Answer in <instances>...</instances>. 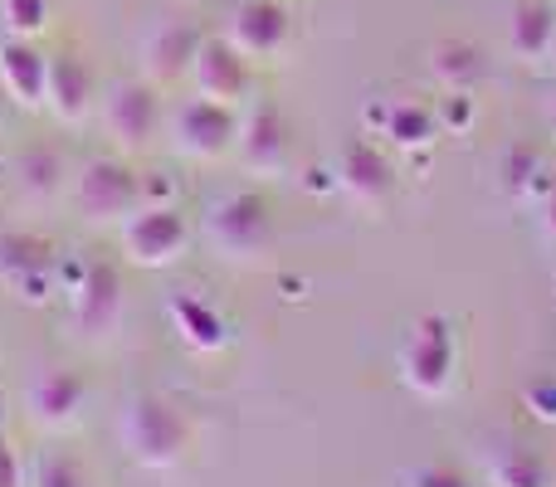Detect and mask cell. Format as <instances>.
Segmentation results:
<instances>
[{"label": "cell", "mask_w": 556, "mask_h": 487, "mask_svg": "<svg viewBox=\"0 0 556 487\" xmlns=\"http://www.w3.org/2000/svg\"><path fill=\"white\" fill-rule=\"evenodd\" d=\"M186 220L176 205H137L123 220V248L132 264L142 268H166L186 254Z\"/></svg>", "instance_id": "obj_5"}, {"label": "cell", "mask_w": 556, "mask_h": 487, "mask_svg": "<svg viewBox=\"0 0 556 487\" xmlns=\"http://www.w3.org/2000/svg\"><path fill=\"white\" fill-rule=\"evenodd\" d=\"M172 322L191 351H220L225 346V317L211 303H201V297H191V293L172 297Z\"/></svg>", "instance_id": "obj_22"}, {"label": "cell", "mask_w": 556, "mask_h": 487, "mask_svg": "<svg viewBox=\"0 0 556 487\" xmlns=\"http://www.w3.org/2000/svg\"><path fill=\"white\" fill-rule=\"evenodd\" d=\"M240 152H244V166L260 176H278L288 162V132H283V117L278 107H254L250 123L240 127Z\"/></svg>", "instance_id": "obj_15"}, {"label": "cell", "mask_w": 556, "mask_h": 487, "mask_svg": "<svg viewBox=\"0 0 556 487\" xmlns=\"http://www.w3.org/2000/svg\"><path fill=\"white\" fill-rule=\"evenodd\" d=\"M0 487H25V473H20V459L5 439H0Z\"/></svg>", "instance_id": "obj_29"}, {"label": "cell", "mask_w": 556, "mask_h": 487, "mask_svg": "<svg viewBox=\"0 0 556 487\" xmlns=\"http://www.w3.org/2000/svg\"><path fill=\"white\" fill-rule=\"evenodd\" d=\"M401 375L410 390L420 395H444L454 381V332L450 317H420L401 346Z\"/></svg>", "instance_id": "obj_3"}, {"label": "cell", "mask_w": 556, "mask_h": 487, "mask_svg": "<svg viewBox=\"0 0 556 487\" xmlns=\"http://www.w3.org/2000/svg\"><path fill=\"white\" fill-rule=\"evenodd\" d=\"M117 434H123V449L132 463H142V469L162 473V469H176L186 453V444H191V424H186V414L176 410L172 400H162V395H132L123 410V420H117Z\"/></svg>", "instance_id": "obj_1"}, {"label": "cell", "mask_w": 556, "mask_h": 487, "mask_svg": "<svg viewBox=\"0 0 556 487\" xmlns=\"http://www.w3.org/2000/svg\"><path fill=\"white\" fill-rule=\"evenodd\" d=\"M0 93H5V88H0Z\"/></svg>", "instance_id": "obj_32"}, {"label": "cell", "mask_w": 556, "mask_h": 487, "mask_svg": "<svg viewBox=\"0 0 556 487\" xmlns=\"http://www.w3.org/2000/svg\"><path fill=\"white\" fill-rule=\"evenodd\" d=\"M288 39H293V20L283 0H240L225 20V44L240 49L244 59H278Z\"/></svg>", "instance_id": "obj_6"}, {"label": "cell", "mask_w": 556, "mask_h": 487, "mask_svg": "<svg viewBox=\"0 0 556 487\" xmlns=\"http://www.w3.org/2000/svg\"><path fill=\"white\" fill-rule=\"evenodd\" d=\"M78 205L93 225L127 220L142 205V181L123 162H88L84 176H78Z\"/></svg>", "instance_id": "obj_7"}, {"label": "cell", "mask_w": 556, "mask_h": 487, "mask_svg": "<svg viewBox=\"0 0 556 487\" xmlns=\"http://www.w3.org/2000/svg\"><path fill=\"white\" fill-rule=\"evenodd\" d=\"M542 230H547V240H556V191L547 195V205H542Z\"/></svg>", "instance_id": "obj_30"}, {"label": "cell", "mask_w": 556, "mask_h": 487, "mask_svg": "<svg viewBox=\"0 0 556 487\" xmlns=\"http://www.w3.org/2000/svg\"><path fill=\"white\" fill-rule=\"evenodd\" d=\"M123 322V273L113 264H93L74 293L78 336H113Z\"/></svg>", "instance_id": "obj_10"}, {"label": "cell", "mask_w": 556, "mask_h": 487, "mask_svg": "<svg viewBox=\"0 0 556 487\" xmlns=\"http://www.w3.org/2000/svg\"><path fill=\"white\" fill-rule=\"evenodd\" d=\"M556 49V15L542 0H518L508 10V54L518 64H547Z\"/></svg>", "instance_id": "obj_13"}, {"label": "cell", "mask_w": 556, "mask_h": 487, "mask_svg": "<svg viewBox=\"0 0 556 487\" xmlns=\"http://www.w3.org/2000/svg\"><path fill=\"white\" fill-rule=\"evenodd\" d=\"M45 84H49V54H39L29 39L10 35L0 44V88H5L15 103L39 107L45 103Z\"/></svg>", "instance_id": "obj_12"}, {"label": "cell", "mask_w": 556, "mask_h": 487, "mask_svg": "<svg viewBox=\"0 0 556 487\" xmlns=\"http://www.w3.org/2000/svg\"><path fill=\"white\" fill-rule=\"evenodd\" d=\"M483 478H489V487H556L547 463L532 449H518V444L483 449Z\"/></svg>", "instance_id": "obj_20"}, {"label": "cell", "mask_w": 556, "mask_h": 487, "mask_svg": "<svg viewBox=\"0 0 556 487\" xmlns=\"http://www.w3.org/2000/svg\"><path fill=\"white\" fill-rule=\"evenodd\" d=\"M522 405H528L532 414H538L542 424H556V381H538L522 390Z\"/></svg>", "instance_id": "obj_27"}, {"label": "cell", "mask_w": 556, "mask_h": 487, "mask_svg": "<svg viewBox=\"0 0 556 487\" xmlns=\"http://www.w3.org/2000/svg\"><path fill=\"white\" fill-rule=\"evenodd\" d=\"M0 15L15 39H35L49 25V0H0Z\"/></svg>", "instance_id": "obj_23"}, {"label": "cell", "mask_w": 556, "mask_h": 487, "mask_svg": "<svg viewBox=\"0 0 556 487\" xmlns=\"http://www.w3.org/2000/svg\"><path fill=\"white\" fill-rule=\"evenodd\" d=\"M172 137H176V152L195 156V162H215V156H225L240 142V123H235V107L211 103V98L195 93L186 103H176Z\"/></svg>", "instance_id": "obj_4"}, {"label": "cell", "mask_w": 556, "mask_h": 487, "mask_svg": "<svg viewBox=\"0 0 556 487\" xmlns=\"http://www.w3.org/2000/svg\"><path fill=\"white\" fill-rule=\"evenodd\" d=\"M371 117L381 123V132L391 137L395 146H430L434 137H440V117H434V107L420 103V98H386Z\"/></svg>", "instance_id": "obj_18"}, {"label": "cell", "mask_w": 556, "mask_h": 487, "mask_svg": "<svg viewBox=\"0 0 556 487\" xmlns=\"http://www.w3.org/2000/svg\"><path fill=\"white\" fill-rule=\"evenodd\" d=\"M103 123L123 146H147L162 127V103L152 84H113L103 98Z\"/></svg>", "instance_id": "obj_8"}, {"label": "cell", "mask_w": 556, "mask_h": 487, "mask_svg": "<svg viewBox=\"0 0 556 487\" xmlns=\"http://www.w3.org/2000/svg\"><path fill=\"white\" fill-rule=\"evenodd\" d=\"M45 103L54 107V117H64V123H84L88 107H93V74H88L84 59H74V54L49 59Z\"/></svg>", "instance_id": "obj_14"}, {"label": "cell", "mask_w": 556, "mask_h": 487, "mask_svg": "<svg viewBox=\"0 0 556 487\" xmlns=\"http://www.w3.org/2000/svg\"><path fill=\"white\" fill-rule=\"evenodd\" d=\"M552 123H556V98H552Z\"/></svg>", "instance_id": "obj_31"}, {"label": "cell", "mask_w": 556, "mask_h": 487, "mask_svg": "<svg viewBox=\"0 0 556 487\" xmlns=\"http://www.w3.org/2000/svg\"><path fill=\"white\" fill-rule=\"evenodd\" d=\"M195 49H201V35H195L191 20H162L152 29V39H147V68L162 84L166 78H181V74H191Z\"/></svg>", "instance_id": "obj_17"}, {"label": "cell", "mask_w": 556, "mask_h": 487, "mask_svg": "<svg viewBox=\"0 0 556 487\" xmlns=\"http://www.w3.org/2000/svg\"><path fill=\"white\" fill-rule=\"evenodd\" d=\"M337 185H342L356 205H381L386 195H391V166H386V156L376 152V146L356 142L352 152L342 156V176H337Z\"/></svg>", "instance_id": "obj_19"}, {"label": "cell", "mask_w": 556, "mask_h": 487, "mask_svg": "<svg viewBox=\"0 0 556 487\" xmlns=\"http://www.w3.org/2000/svg\"><path fill=\"white\" fill-rule=\"evenodd\" d=\"M405 487H469V478L450 463H425V469L405 473Z\"/></svg>", "instance_id": "obj_26"}, {"label": "cell", "mask_w": 556, "mask_h": 487, "mask_svg": "<svg viewBox=\"0 0 556 487\" xmlns=\"http://www.w3.org/2000/svg\"><path fill=\"white\" fill-rule=\"evenodd\" d=\"M0 278L25 303H45L49 283H54V254H49V244L29 240V234H0Z\"/></svg>", "instance_id": "obj_11"}, {"label": "cell", "mask_w": 556, "mask_h": 487, "mask_svg": "<svg viewBox=\"0 0 556 487\" xmlns=\"http://www.w3.org/2000/svg\"><path fill=\"white\" fill-rule=\"evenodd\" d=\"M430 74L444 93H473V84L489 74V64H483V54L473 44H464V39H444V44L430 49Z\"/></svg>", "instance_id": "obj_21"}, {"label": "cell", "mask_w": 556, "mask_h": 487, "mask_svg": "<svg viewBox=\"0 0 556 487\" xmlns=\"http://www.w3.org/2000/svg\"><path fill=\"white\" fill-rule=\"evenodd\" d=\"M20 181H25L35 195L54 191V181H59V156H54V152H29L25 162H20Z\"/></svg>", "instance_id": "obj_25"}, {"label": "cell", "mask_w": 556, "mask_h": 487, "mask_svg": "<svg viewBox=\"0 0 556 487\" xmlns=\"http://www.w3.org/2000/svg\"><path fill=\"white\" fill-rule=\"evenodd\" d=\"M84 400H88V385L78 381L74 371H45V375H35V385H29V410H35V420L54 424V430L74 424L78 410H84Z\"/></svg>", "instance_id": "obj_16"}, {"label": "cell", "mask_w": 556, "mask_h": 487, "mask_svg": "<svg viewBox=\"0 0 556 487\" xmlns=\"http://www.w3.org/2000/svg\"><path fill=\"white\" fill-rule=\"evenodd\" d=\"M29 487H88V483L68 453H45V459L35 463V483Z\"/></svg>", "instance_id": "obj_24"}, {"label": "cell", "mask_w": 556, "mask_h": 487, "mask_svg": "<svg viewBox=\"0 0 556 487\" xmlns=\"http://www.w3.org/2000/svg\"><path fill=\"white\" fill-rule=\"evenodd\" d=\"M205 240L220 258L230 264H254V258L269 254L274 244V215L260 195L250 191H230L205 210Z\"/></svg>", "instance_id": "obj_2"}, {"label": "cell", "mask_w": 556, "mask_h": 487, "mask_svg": "<svg viewBox=\"0 0 556 487\" xmlns=\"http://www.w3.org/2000/svg\"><path fill=\"white\" fill-rule=\"evenodd\" d=\"M191 78H195V93L201 98L235 107L244 93H250V59H244L240 49H230L225 39H201Z\"/></svg>", "instance_id": "obj_9"}, {"label": "cell", "mask_w": 556, "mask_h": 487, "mask_svg": "<svg viewBox=\"0 0 556 487\" xmlns=\"http://www.w3.org/2000/svg\"><path fill=\"white\" fill-rule=\"evenodd\" d=\"M434 117H440V127H454V123L469 127L473 123V93H450L444 98V113H434Z\"/></svg>", "instance_id": "obj_28"}]
</instances>
